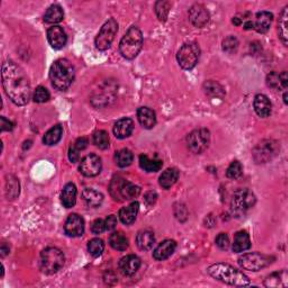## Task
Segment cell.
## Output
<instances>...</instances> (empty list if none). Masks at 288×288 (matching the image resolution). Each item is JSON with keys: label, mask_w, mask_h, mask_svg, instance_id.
<instances>
[{"label": "cell", "mask_w": 288, "mask_h": 288, "mask_svg": "<svg viewBox=\"0 0 288 288\" xmlns=\"http://www.w3.org/2000/svg\"><path fill=\"white\" fill-rule=\"evenodd\" d=\"M2 80L4 92L9 99L17 106H25L30 99V84L25 72L12 61L2 64Z\"/></svg>", "instance_id": "obj_1"}, {"label": "cell", "mask_w": 288, "mask_h": 288, "mask_svg": "<svg viewBox=\"0 0 288 288\" xmlns=\"http://www.w3.org/2000/svg\"><path fill=\"white\" fill-rule=\"evenodd\" d=\"M207 272L216 280H220L231 286L244 287L249 286L251 284L249 277L246 276L240 270H238L236 268L228 264H213L210 266Z\"/></svg>", "instance_id": "obj_2"}, {"label": "cell", "mask_w": 288, "mask_h": 288, "mask_svg": "<svg viewBox=\"0 0 288 288\" xmlns=\"http://www.w3.org/2000/svg\"><path fill=\"white\" fill-rule=\"evenodd\" d=\"M74 68L70 61L66 58H60L56 61L50 70V79L54 88L61 92H64L68 88H70L74 80Z\"/></svg>", "instance_id": "obj_3"}, {"label": "cell", "mask_w": 288, "mask_h": 288, "mask_svg": "<svg viewBox=\"0 0 288 288\" xmlns=\"http://www.w3.org/2000/svg\"><path fill=\"white\" fill-rule=\"evenodd\" d=\"M143 46V34L138 27L132 26L120 43V52L126 60H133L138 56Z\"/></svg>", "instance_id": "obj_4"}, {"label": "cell", "mask_w": 288, "mask_h": 288, "mask_svg": "<svg viewBox=\"0 0 288 288\" xmlns=\"http://www.w3.org/2000/svg\"><path fill=\"white\" fill-rule=\"evenodd\" d=\"M64 254L58 248H48L40 254V269L48 274L60 272L64 266Z\"/></svg>", "instance_id": "obj_5"}, {"label": "cell", "mask_w": 288, "mask_h": 288, "mask_svg": "<svg viewBox=\"0 0 288 288\" xmlns=\"http://www.w3.org/2000/svg\"><path fill=\"white\" fill-rule=\"evenodd\" d=\"M256 204V196L254 194L250 192L249 189H240L233 195L231 210L233 215L236 218L244 215L248 210Z\"/></svg>", "instance_id": "obj_6"}, {"label": "cell", "mask_w": 288, "mask_h": 288, "mask_svg": "<svg viewBox=\"0 0 288 288\" xmlns=\"http://www.w3.org/2000/svg\"><path fill=\"white\" fill-rule=\"evenodd\" d=\"M200 56V48L196 43L184 44L179 50L177 54V60L179 66L184 70H192L197 66Z\"/></svg>", "instance_id": "obj_7"}, {"label": "cell", "mask_w": 288, "mask_h": 288, "mask_svg": "<svg viewBox=\"0 0 288 288\" xmlns=\"http://www.w3.org/2000/svg\"><path fill=\"white\" fill-rule=\"evenodd\" d=\"M117 86L115 82H106L99 86L98 89L94 90L92 94V102L94 107H105L110 105L116 97Z\"/></svg>", "instance_id": "obj_8"}, {"label": "cell", "mask_w": 288, "mask_h": 288, "mask_svg": "<svg viewBox=\"0 0 288 288\" xmlns=\"http://www.w3.org/2000/svg\"><path fill=\"white\" fill-rule=\"evenodd\" d=\"M272 256L254 252V254H246L240 256L238 264L241 266V268L249 270V272H260L261 269L268 267L272 262Z\"/></svg>", "instance_id": "obj_9"}, {"label": "cell", "mask_w": 288, "mask_h": 288, "mask_svg": "<svg viewBox=\"0 0 288 288\" xmlns=\"http://www.w3.org/2000/svg\"><path fill=\"white\" fill-rule=\"evenodd\" d=\"M117 32H118V24H117L114 18L105 22V25L102 27L100 32L97 35L96 40H94L96 48L99 51H106V50L110 48L112 43L114 42Z\"/></svg>", "instance_id": "obj_10"}, {"label": "cell", "mask_w": 288, "mask_h": 288, "mask_svg": "<svg viewBox=\"0 0 288 288\" xmlns=\"http://www.w3.org/2000/svg\"><path fill=\"white\" fill-rule=\"evenodd\" d=\"M210 133L208 130L200 128L195 130L187 136V146L192 153L200 154L210 146Z\"/></svg>", "instance_id": "obj_11"}, {"label": "cell", "mask_w": 288, "mask_h": 288, "mask_svg": "<svg viewBox=\"0 0 288 288\" xmlns=\"http://www.w3.org/2000/svg\"><path fill=\"white\" fill-rule=\"evenodd\" d=\"M279 151L278 143L272 140H264V141L260 142L258 146L254 148V159L256 164H267V162L272 161L274 156H277Z\"/></svg>", "instance_id": "obj_12"}, {"label": "cell", "mask_w": 288, "mask_h": 288, "mask_svg": "<svg viewBox=\"0 0 288 288\" xmlns=\"http://www.w3.org/2000/svg\"><path fill=\"white\" fill-rule=\"evenodd\" d=\"M102 168V164L100 158L96 154H89L81 160L79 170L86 177H96L100 174Z\"/></svg>", "instance_id": "obj_13"}, {"label": "cell", "mask_w": 288, "mask_h": 288, "mask_svg": "<svg viewBox=\"0 0 288 288\" xmlns=\"http://www.w3.org/2000/svg\"><path fill=\"white\" fill-rule=\"evenodd\" d=\"M64 231L66 236L70 238L82 236L84 233V218L78 214H71L66 222Z\"/></svg>", "instance_id": "obj_14"}, {"label": "cell", "mask_w": 288, "mask_h": 288, "mask_svg": "<svg viewBox=\"0 0 288 288\" xmlns=\"http://www.w3.org/2000/svg\"><path fill=\"white\" fill-rule=\"evenodd\" d=\"M210 12L202 4H194L189 9V20H190L192 24L195 27H198V28H202L205 25H207V22H210Z\"/></svg>", "instance_id": "obj_15"}, {"label": "cell", "mask_w": 288, "mask_h": 288, "mask_svg": "<svg viewBox=\"0 0 288 288\" xmlns=\"http://www.w3.org/2000/svg\"><path fill=\"white\" fill-rule=\"evenodd\" d=\"M48 40L51 46L56 50H61L66 45V34L60 26H53L48 30Z\"/></svg>", "instance_id": "obj_16"}, {"label": "cell", "mask_w": 288, "mask_h": 288, "mask_svg": "<svg viewBox=\"0 0 288 288\" xmlns=\"http://www.w3.org/2000/svg\"><path fill=\"white\" fill-rule=\"evenodd\" d=\"M141 267V259L138 256L130 254L126 256L120 261V270L124 276H133Z\"/></svg>", "instance_id": "obj_17"}, {"label": "cell", "mask_w": 288, "mask_h": 288, "mask_svg": "<svg viewBox=\"0 0 288 288\" xmlns=\"http://www.w3.org/2000/svg\"><path fill=\"white\" fill-rule=\"evenodd\" d=\"M176 248H177V243L174 240H166L162 242L161 244L158 246L154 252H153V258L156 261L166 260L174 254Z\"/></svg>", "instance_id": "obj_18"}, {"label": "cell", "mask_w": 288, "mask_h": 288, "mask_svg": "<svg viewBox=\"0 0 288 288\" xmlns=\"http://www.w3.org/2000/svg\"><path fill=\"white\" fill-rule=\"evenodd\" d=\"M254 106L256 112L258 114V116L261 117V118H266V117H268L272 114V105L266 94H256L254 98Z\"/></svg>", "instance_id": "obj_19"}, {"label": "cell", "mask_w": 288, "mask_h": 288, "mask_svg": "<svg viewBox=\"0 0 288 288\" xmlns=\"http://www.w3.org/2000/svg\"><path fill=\"white\" fill-rule=\"evenodd\" d=\"M274 20V15L269 12H261L256 14L254 28L260 34H264L269 30Z\"/></svg>", "instance_id": "obj_20"}, {"label": "cell", "mask_w": 288, "mask_h": 288, "mask_svg": "<svg viewBox=\"0 0 288 288\" xmlns=\"http://www.w3.org/2000/svg\"><path fill=\"white\" fill-rule=\"evenodd\" d=\"M138 118L140 124H141L144 128L151 130L156 124V112L148 107H142L138 110Z\"/></svg>", "instance_id": "obj_21"}, {"label": "cell", "mask_w": 288, "mask_h": 288, "mask_svg": "<svg viewBox=\"0 0 288 288\" xmlns=\"http://www.w3.org/2000/svg\"><path fill=\"white\" fill-rule=\"evenodd\" d=\"M134 122L130 118L120 120L114 126V134L117 138H126L133 133Z\"/></svg>", "instance_id": "obj_22"}, {"label": "cell", "mask_w": 288, "mask_h": 288, "mask_svg": "<svg viewBox=\"0 0 288 288\" xmlns=\"http://www.w3.org/2000/svg\"><path fill=\"white\" fill-rule=\"evenodd\" d=\"M267 84L268 87L274 90H286L288 84L287 72L284 71L282 74L272 72V74H268L267 76Z\"/></svg>", "instance_id": "obj_23"}, {"label": "cell", "mask_w": 288, "mask_h": 288, "mask_svg": "<svg viewBox=\"0 0 288 288\" xmlns=\"http://www.w3.org/2000/svg\"><path fill=\"white\" fill-rule=\"evenodd\" d=\"M140 210V204L138 202H134L128 207H124L120 210V218L122 223L125 225H130L135 222L136 216Z\"/></svg>", "instance_id": "obj_24"}, {"label": "cell", "mask_w": 288, "mask_h": 288, "mask_svg": "<svg viewBox=\"0 0 288 288\" xmlns=\"http://www.w3.org/2000/svg\"><path fill=\"white\" fill-rule=\"evenodd\" d=\"M82 198L86 204L90 208H97L100 206L104 202V196L102 192L94 190L92 188L84 189L82 192Z\"/></svg>", "instance_id": "obj_25"}, {"label": "cell", "mask_w": 288, "mask_h": 288, "mask_svg": "<svg viewBox=\"0 0 288 288\" xmlns=\"http://www.w3.org/2000/svg\"><path fill=\"white\" fill-rule=\"evenodd\" d=\"M251 248V241H250V236L248 234L246 231H240L236 234V238H234V243L232 246V249L236 254H240V252H244L246 250H249Z\"/></svg>", "instance_id": "obj_26"}, {"label": "cell", "mask_w": 288, "mask_h": 288, "mask_svg": "<svg viewBox=\"0 0 288 288\" xmlns=\"http://www.w3.org/2000/svg\"><path fill=\"white\" fill-rule=\"evenodd\" d=\"M288 285V274L286 270L280 272H274L267 277L264 280V286L269 288H278V287H287Z\"/></svg>", "instance_id": "obj_27"}, {"label": "cell", "mask_w": 288, "mask_h": 288, "mask_svg": "<svg viewBox=\"0 0 288 288\" xmlns=\"http://www.w3.org/2000/svg\"><path fill=\"white\" fill-rule=\"evenodd\" d=\"M61 200L62 204L66 208H71L74 207L76 202V187L74 184H68L66 186L63 188V192L61 194Z\"/></svg>", "instance_id": "obj_28"}, {"label": "cell", "mask_w": 288, "mask_h": 288, "mask_svg": "<svg viewBox=\"0 0 288 288\" xmlns=\"http://www.w3.org/2000/svg\"><path fill=\"white\" fill-rule=\"evenodd\" d=\"M120 192L122 200H134V198H136L140 195V192H141V189H140V187L135 186L134 184L125 182V180L123 179V182H122V184H120Z\"/></svg>", "instance_id": "obj_29"}, {"label": "cell", "mask_w": 288, "mask_h": 288, "mask_svg": "<svg viewBox=\"0 0 288 288\" xmlns=\"http://www.w3.org/2000/svg\"><path fill=\"white\" fill-rule=\"evenodd\" d=\"M64 18V12L63 9L58 4H52L44 15V22L48 24H58Z\"/></svg>", "instance_id": "obj_30"}, {"label": "cell", "mask_w": 288, "mask_h": 288, "mask_svg": "<svg viewBox=\"0 0 288 288\" xmlns=\"http://www.w3.org/2000/svg\"><path fill=\"white\" fill-rule=\"evenodd\" d=\"M179 178V171L176 168L166 169L164 174L160 176V186L164 189H169L177 182Z\"/></svg>", "instance_id": "obj_31"}, {"label": "cell", "mask_w": 288, "mask_h": 288, "mask_svg": "<svg viewBox=\"0 0 288 288\" xmlns=\"http://www.w3.org/2000/svg\"><path fill=\"white\" fill-rule=\"evenodd\" d=\"M156 242L154 234L151 231H142L138 234L136 244L143 251L150 250Z\"/></svg>", "instance_id": "obj_32"}, {"label": "cell", "mask_w": 288, "mask_h": 288, "mask_svg": "<svg viewBox=\"0 0 288 288\" xmlns=\"http://www.w3.org/2000/svg\"><path fill=\"white\" fill-rule=\"evenodd\" d=\"M63 135V128L61 125H56L53 126L51 130H48L46 133H45L43 138L44 144H46L48 146H56L58 142L61 141Z\"/></svg>", "instance_id": "obj_33"}, {"label": "cell", "mask_w": 288, "mask_h": 288, "mask_svg": "<svg viewBox=\"0 0 288 288\" xmlns=\"http://www.w3.org/2000/svg\"><path fill=\"white\" fill-rule=\"evenodd\" d=\"M205 94L212 98H223L225 96V89L216 81H206L202 86Z\"/></svg>", "instance_id": "obj_34"}, {"label": "cell", "mask_w": 288, "mask_h": 288, "mask_svg": "<svg viewBox=\"0 0 288 288\" xmlns=\"http://www.w3.org/2000/svg\"><path fill=\"white\" fill-rule=\"evenodd\" d=\"M162 161L156 159H150L148 156L142 154L140 156V166L146 172H158L162 168Z\"/></svg>", "instance_id": "obj_35"}, {"label": "cell", "mask_w": 288, "mask_h": 288, "mask_svg": "<svg viewBox=\"0 0 288 288\" xmlns=\"http://www.w3.org/2000/svg\"><path fill=\"white\" fill-rule=\"evenodd\" d=\"M110 244L116 251H125L128 248V240L122 232H114L110 236Z\"/></svg>", "instance_id": "obj_36"}, {"label": "cell", "mask_w": 288, "mask_h": 288, "mask_svg": "<svg viewBox=\"0 0 288 288\" xmlns=\"http://www.w3.org/2000/svg\"><path fill=\"white\" fill-rule=\"evenodd\" d=\"M288 7L284 8V10L280 14V18H279L278 22V30H279V38H280L282 44L287 46L288 44Z\"/></svg>", "instance_id": "obj_37"}, {"label": "cell", "mask_w": 288, "mask_h": 288, "mask_svg": "<svg viewBox=\"0 0 288 288\" xmlns=\"http://www.w3.org/2000/svg\"><path fill=\"white\" fill-rule=\"evenodd\" d=\"M6 194L8 200H14L20 196V182L16 177L14 176H8L7 177V182H6Z\"/></svg>", "instance_id": "obj_38"}, {"label": "cell", "mask_w": 288, "mask_h": 288, "mask_svg": "<svg viewBox=\"0 0 288 288\" xmlns=\"http://www.w3.org/2000/svg\"><path fill=\"white\" fill-rule=\"evenodd\" d=\"M133 160H134L133 153L130 150H126V148H123V150L116 152V154H115L116 164L120 168H126V166H130V164H132Z\"/></svg>", "instance_id": "obj_39"}, {"label": "cell", "mask_w": 288, "mask_h": 288, "mask_svg": "<svg viewBox=\"0 0 288 288\" xmlns=\"http://www.w3.org/2000/svg\"><path fill=\"white\" fill-rule=\"evenodd\" d=\"M94 143L100 150H107L110 148V135L105 130H97L94 134Z\"/></svg>", "instance_id": "obj_40"}, {"label": "cell", "mask_w": 288, "mask_h": 288, "mask_svg": "<svg viewBox=\"0 0 288 288\" xmlns=\"http://www.w3.org/2000/svg\"><path fill=\"white\" fill-rule=\"evenodd\" d=\"M171 9V2H166V0H160L156 4V14L159 20L166 22V18L169 16Z\"/></svg>", "instance_id": "obj_41"}, {"label": "cell", "mask_w": 288, "mask_h": 288, "mask_svg": "<svg viewBox=\"0 0 288 288\" xmlns=\"http://www.w3.org/2000/svg\"><path fill=\"white\" fill-rule=\"evenodd\" d=\"M105 250V243L100 238H94L88 243V251L92 256H99Z\"/></svg>", "instance_id": "obj_42"}, {"label": "cell", "mask_w": 288, "mask_h": 288, "mask_svg": "<svg viewBox=\"0 0 288 288\" xmlns=\"http://www.w3.org/2000/svg\"><path fill=\"white\" fill-rule=\"evenodd\" d=\"M243 174V166L238 161H233L226 171V176L230 179H238Z\"/></svg>", "instance_id": "obj_43"}, {"label": "cell", "mask_w": 288, "mask_h": 288, "mask_svg": "<svg viewBox=\"0 0 288 288\" xmlns=\"http://www.w3.org/2000/svg\"><path fill=\"white\" fill-rule=\"evenodd\" d=\"M238 40L236 36H228L223 40V51L228 54H233L238 51Z\"/></svg>", "instance_id": "obj_44"}, {"label": "cell", "mask_w": 288, "mask_h": 288, "mask_svg": "<svg viewBox=\"0 0 288 288\" xmlns=\"http://www.w3.org/2000/svg\"><path fill=\"white\" fill-rule=\"evenodd\" d=\"M50 92L48 90L45 88V87H38V89L35 90V94H34V102H38V104H42V102H46L50 100Z\"/></svg>", "instance_id": "obj_45"}, {"label": "cell", "mask_w": 288, "mask_h": 288, "mask_svg": "<svg viewBox=\"0 0 288 288\" xmlns=\"http://www.w3.org/2000/svg\"><path fill=\"white\" fill-rule=\"evenodd\" d=\"M216 246H218L220 250H228L230 248V238L226 233H220V236L216 238Z\"/></svg>", "instance_id": "obj_46"}, {"label": "cell", "mask_w": 288, "mask_h": 288, "mask_svg": "<svg viewBox=\"0 0 288 288\" xmlns=\"http://www.w3.org/2000/svg\"><path fill=\"white\" fill-rule=\"evenodd\" d=\"M105 231H106L105 222H104L102 220H94V222L92 225V232L94 234H96V236H98V234H102V232H105Z\"/></svg>", "instance_id": "obj_47"}, {"label": "cell", "mask_w": 288, "mask_h": 288, "mask_svg": "<svg viewBox=\"0 0 288 288\" xmlns=\"http://www.w3.org/2000/svg\"><path fill=\"white\" fill-rule=\"evenodd\" d=\"M107 231H114L117 226V218L115 215H110L105 220Z\"/></svg>", "instance_id": "obj_48"}, {"label": "cell", "mask_w": 288, "mask_h": 288, "mask_svg": "<svg viewBox=\"0 0 288 288\" xmlns=\"http://www.w3.org/2000/svg\"><path fill=\"white\" fill-rule=\"evenodd\" d=\"M156 200H158V195H156V192H153V190L148 192L146 194V196H144V200H146V202L148 206L154 205Z\"/></svg>", "instance_id": "obj_49"}, {"label": "cell", "mask_w": 288, "mask_h": 288, "mask_svg": "<svg viewBox=\"0 0 288 288\" xmlns=\"http://www.w3.org/2000/svg\"><path fill=\"white\" fill-rule=\"evenodd\" d=\"M88 144H89V142H88L87 138H80L76 140V143L74 144V146L76 148V150L81 152V151H84V148H87Z\"/></svg>", "instance_id": "obj_50"}, {"label": "cell", "mask_w": 288, "mask_h": 288, "mask_svg": "<svg viewBox=\"0 0 288 288\" xmlns=\"http://www.w3.org/2000/svg\"><path fill=\"white\" fill-rule=\"evenodd\" d=\"M69 159L72 164H76L80 159V151L76 150V148L72 146L69 150Z\"/></svg>", "instance_id": "obj_51"}, {"label": "cell", "mask_w": 288, "mask_h": 288, "mask_svg": "<svg viewBox=\"0 0 288 288\" xmlns=\"http://www.w3.org/2000/svg\"><path fill=\"white\" fill-rule=\"evenodd\" d=\"M0 120H2V125H0L2 126V132H9V130H12L14 124L12 122H9L6 117H2Z\"/></svg>", "instance_id": "obj_52"}, {"label": "cell", "mask_w": 288, "mask_h": 288, "mask_svg": "<svg viewBox=\"0 0 288 288\" xmlns=\"http://www.w3.org/2000/svg\"><path fill=\"white\" fill-rule=\"evenodd\" d=\"M9 252H10V248H9L6 243H2V248H0V254H2V256H6Z\"/></svg>", "instance_id": "obj_53"}, {"label": "cell", "mask_w": 288, "mask_h": 288, "mask_svg": "<svg viewBox=\"0 0 288 288\" xmlns=\"http://www.w3.org/2000/svg\"><path fill=\"white\" fill-rule=\"evenodd\" d=\"M232 22H233V24L236 25V26H240L242 24V20H241V18H238V17H234Z\"/></svg>", "instance_id": "obj_54"}, {"label": "cell", "mask_w": 288, "mask_h": 288, "mask_svg": "<svg viewBox=\"0 0 288 288\" xmlns=\"http://www.w3.org/2000/svg\"><path fill=\"white\" fill-rule=\"evenodd\" d=\"M244 28H246V30L254 28V22H246V24H244Z\"/></svg>", "instance_id": "obj_55"}, {"label": "cell", "mask_w": 288, "mask_h": 288, "mask_svg": "<svg viewBox=\"0 0 288 288\" xmlns=\"http://www.w3.org/2000/svg\"><path fill=\"white\" fill-rule=\"evenodd\" d=\"M284 100H285V104H287V94L285 92V94H284Z\"/></svg>", "instance_id": "obj_56"}]
</instances>
